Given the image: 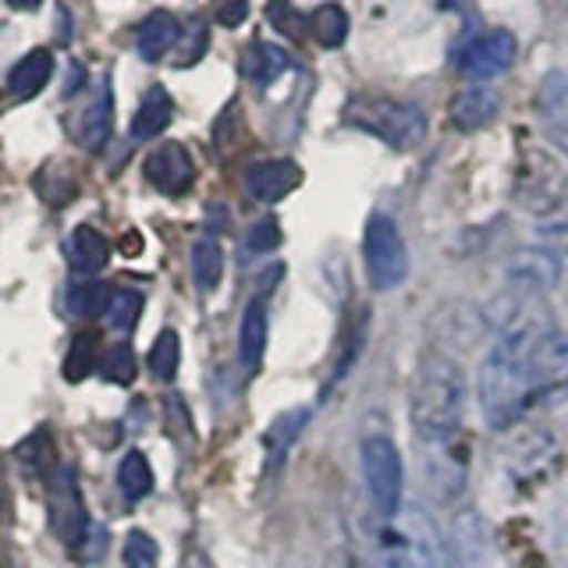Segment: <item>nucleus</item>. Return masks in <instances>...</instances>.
<instances>
[{"label":"nucleus","instance_id":"393cba45","mask_svg":"<svg viewBox=\"0 0 568 568\" xmlns=\"http://www.w3.org/2000/svg\"><path fill=\"white\" fill-rule=\"evenodd\" d=\"M310 416H313V413H310L306 405H302V408H288V413L274 419V426L266 430V455H271L274 466L284 458V452L292 448V440L302 434V426L310 423Z\"/></svg>","mask_w":568,"mask_h":568},{"label":"nucleus","instance_id":"f8f14e48","mask_svg":"<svg viewBox=\"0 0 568 568\" xmlns=\"http://www.w3.org/2000/svg\"><path fill=\"white\" fill-rule=\"evenodd\" d=\"M508 284L519 295H544L558 284V256L547 248H523L508 263Z\"/></svg>","mask_w":568,"mask_h":568},{"label":"nucleus","instance_id":"9d476101","mask_svg":"<svg viewBox=\"0 0 568 568\" xmlns=\"http://www.w3.org/2000/svg\"><path fill=\"white\" fill-rule=\"evenodd\" d=\"M452 555L458 568H494L490 532L476 508H462L452 519Z\"/></svg>","mask_w":568,"mask_h":568},{"label":"nucleus","instance_id":"dca6fc26","mask_svg":"<svg viewBox=\"0 0 568 568\" xmlns=\"http://www.w3.org/2000/svg\"><path fill=\"white\" fill-rule=\"evenodd\" d=\"M178 36H182V26H178V18L171 11H153L142 18L139 26V36H135V47H139V58L142 61H164L171 47L178 43Z\"/></svg>","mask_w":568,"mask_h":568},{"label":"nucleus","instance_id":"1a4fd4ad","mask_svg":"<svg viewBox=\"0 0 568 568\" xmlns=\"http://www.w3.org/2000/svg\"><path fill=\"white\" fill-rule=\"evenodd\" d=\"M146 182L164 195H185L195 182V164L182 142H164L142 160Z\"/></svg>","mask_w":568,"mask_h":568},{"label":"nucleus","instance_id":"c85d7f7f","mask_svg":"<svg viewBox=\"0 0 568 568\" xmlns=\"http://www.w3.org/2000/svg\"><path fill=\"white\" fill-rule=\"evenodd\" d=\"M142 306H146V298L135 288H114L111 292V302H106V324L118 327V331H132L135 320L142 316Z\"/></svg>","mask_w":568,"mask_h":568},{"label":"nucleus","instance_id":"2f4dec72","mask_svg":"<svg viewBox=\"0 0 568 568\" xmlns=\"http://www.w3.org/2000/svg\"><path fill=\"white\" fill-rule=\"evenodd\" d=\"M100 373L106 381H118V384H132L135 377V355L129 345H114L106 352V359L100 363Z\"/></svg>","mask_w":568,"mask_h":568},{"label":"nucleus","instance_id":"6ab92c4d","mask_svg":"<svg viewBox=\"0 0 568 568\" xmlns=\"http://www.w3.org/2000/svg\"><path fill=\"white\" fill-rule=\"evenodd\" d=\"M266 295L253 298L242 313V327H239V355L245 369H256L263 363V348H266Z\"/></svg>","mask_w":568,"mask_h":568},{"label":"nucleus","instance_id":"473e14b6","mask_svg":"<svg viewBox=\"0 0 568 568\" xmlns=\"http://www.w3.org/2000/svg\"><path fill=\"white\" fill-rule=\"evenodd\" d=\"M93 348H97V337L93 334H79L75 345H71V355L64 363L68 381H82L89 369H93Z\"/></svg>","mask_w":568,"mask_h":568},{"label":"nucleus","instance_id":"ddd939ff","mask_svg":"<svg viewBox=\"0 0 568 568\" xmlns=\"http://www.w3.org/2000/svg\"><path fill=\"white\" fill-rule=\"evenodd\" d=\"M302 185V168L295 160H260L245 171V192L260 203H277Z\"/></svg>","mask_w":568,"mask_h":568},{"label":"nucleus","instance_id":"c9c22d12","mask_svg":"<svg viewBox=\"0 0 568 568\" xmlns=\"http://www.w3.org/2000/svg\"><path fill=\"white\" fill-rule=\"evenodd\" d=\"M384 568H419V565H416V558L408 555L405 547H390L387 555H384Z\"/></svg>","mask_w":568,"mask_h":568},{"label":"nucleus","instance_id":"2eb2a0df","mask_svg":"<svg viewBox=\"0 0 568 568\" xmlns=\"http://www.w3.org/2000/svg\"><path fill=\"white\" fill-rule=\"evenodd\" d=\"M405 544L419 568H444V540L430 523V515H423L419 508H408L405 515Z\"/></svg>","mask_w":568,"mask_h":568},{"label":"nucleus","instance_id":"f257e3e1","mask_svg":"<svg viewBox=\"0 0 568 568\" xmlns=\"http://www.w3.org/2000/svg\"><path fill=\"white\" fill-rule=\"evenodd\" d=\"M408 416L419 440L448 444L466 416V373L444 352H423L408 390Z\"/></svg>","mask_w":568,"mask_h":568},{"label":"nucleus","instance_id":"4be33fe9","mask_svg":"<svg viewBox=\"0 0 568 568\" xmlns=\"http://www.w3.org/2000/svg\"><path fill=\"white\" fill-rule=\"evenodd\" d=\"M153 484H156L153 466L142 452H129L118 462V487L124 494V501H132V505L146 501V497L153 494Z\"/></svg>","mask_w":568,"mask_h":568},{"label":"nucleus","instance_id":"39448f33","mask_svg":"<svg viewBox=\"0 0 568 568\" xmlns=\"http://www.w3.org/2000/svg\"><path fill=\"white\" fill-rule=\"evenodd\" d=\"M363 260H366V274L369 284L377 292L398 288L408 274V248L398 224L387 217V213H373L366 221V235H363Z\"/></svg>","mask_w":568,"mask_h":568},{"label":"nucleus","instance_id":"c756f323","mask_svg":"<svg viewBox=\"0 0 568 568\" xmlns=\"http://www.w3.org/2000/svg\"><path fill=\"white\" fill-rule=\"evenodd\" d=\"M124 565L129 568H160V547L146 529H132L124 537Z\"/></svg>","mask_w":568,"mask_h":568},{"label":"nucleus","instance_id":"20e7f679","mask_svg":"<svg viewBox=\"0 0 568 568\" xmlns=\"http://www.w3.org/2000/svg\"><path fill=\"white\" fill-rule=\"evenodd\" d=\"M363 479H366V494L373 508H377L384 519H395L402 508V487H405V466H402V452L398 444L387 434H369L363 437Z\"/></svg>","mask_w":568,"mask_h":568},{"label":"nucleus","instance_id":"e433bc0d","mask_svg":"<svg viewBox=\"0 0 568 568\" xmlns=\"http://www.w3.org/2000/svg\"><path fill=\"white\" fill-rule=\"evenodd\" d=\"M8 4L14 8V11H36L43 4V0H8Z\"/></svg>","mask_w":568,"mask_h":568},{"label":"nucleus","instance_id":"7ed1b4c3","mask_svg":"<svg viewBox=\"0 0 568 568\" xmlns=\"http://www.w3.org/2000/svg\"><path fill=\"white\" fill-rule=\"evenodd\" d=\"M515 203L526 213H537V217H547V213H555L568 203V171L555 153L532 146V142H526L519 150V164H515Z\"/></svg>","mask_w":568,"mask_h":568},{"label":"nucleus","instance_id":"412c9836","mask_svg":"<svg viewBox=\"0 0 568 568\" xmlns=\"http://www.w3.org/2000/svg\"><path fill=\"white\" fill-rule=\"evenodd\" d=\"M174 118V103H171V93L164 85H150L146 97L139 103V114L132 121V139H156L160 132L168 129Z\"/></svg>","mask_w":568,"mask_h":568},{"label":"nucleus","instance_id":"6e6552de","mask_svg":"<svg viewBox=\"0 0 568 568\" xmlns=\"http://www.w3.org/2000/svg\"><path fill=\"white\" fill-rule=\"evenodd\" d=\"M529 377L537 398H550L555 390L568 387V331L550 327L529 352Z\"/></svg>","mask_w":568,"mask_h":568},{"label":"nucleus","instance_id":"cd10ccee","mask_svg":"<svg viewBox=\"0 0 568 568\" xmlns=\"http://www.w3.org/2000/svg\"><path fill=\"white\" fill-rule=\"evenodd\" d=\"M106 302H111V288H103L100 281H75L68 288V310L75 316H100L106 313Z\"/></svg>","mask_w":568,"mask_h":568},{"label":"nucleus","instance_id":"4468645a","mask_svg":"<svg viewBox=\"0 0 568 568\" xmlns=\"http://www.w3.org/2000/svg\"><path fill=\"white\" fill-rule=\"evenodd\" d=\"M497 106H501V100L490 85H466L452 100V124L462 132H479L497 118Z\"/></svg>","mask_w":568,"mask_h":568},{"label":"nucleus","instance_id":"7c9ffc66","mask_svg":"<svg viewBox=\"0 0 568 568\" xmlns=\"http://www.w3.org/2000/svg\"><path fill=\"white\" fill-rule=\"evenodd\" d=\"M266 18H271V22L281 32H288L292 40H302V36H306V29H310V18L298 14L292 0H271V4H266Z\"/></svg>","mask_w":568,"mask_h":568},{"label":"nucleus","instance_id":"5701e85b","mask_svg":"<svg viewBox=\"0 0 568 568\" xmlns=\"http://www.w3.org/2000/svg\"><path fill=\"white\" fill-rule=\"evenodd\" d=\"M192 277L200 284V292H213L224 277V248L217 239H195L192 245Z\"/></svg>","mask_w":568,"mask_h":568},{"label":"nucleus","instance_id":"f704fd0d","mask_svg":"<svg viewBox=\"0 0 568 568\" xmlns=\"http://www.w3.org/2000/svg\"><path fill=\"white\" fill-rule=\"evenodd\" d=\"M245 14H248V0H217V22L221 26L235 29L245 22Z\"/></svg>","mask_w":568,"mask_h":568},{"label":"nucleus","instance_id":"aec40b11","mask_svg":"<svg viewBox=\"0 0 568 568\" xmlns=\"http://www.w3.org/2000/svg\"><path fill=\"white\" fill-rule=\"evenodd\" d=\"M111 118H114V97H111V82L100 79L97 93H93V103L82 111V124H79V139L82 146L89 150H100L106 135H111Z\"/></svg>","mask_w":568,"mask_h":568},{"label":"nucleus","instance_id":"72a5a7b5","mask_svg":"<svg viewBox=\"0 0 568 568\" xmlns=\"http://www.w3.org/2000/svg\"><path fill=\"white\" fill-rule=\"evenodd\" d=\"M248 248H256V253H271V248L281 245V227L274 217H266L260 224H253V231H248Z\"/></svg>","mask_w":568,"mask_h":568},{"label":"nucleus","instance_id":"0eeeda50","mask_svg":"<svg viewBox=\"0 0 568 568\" xmlns=\"http://www.w3.org/2000/svg\"><path fill=\"white\" fill-rule=\"evenodd\" d=\"M50 519H53V532H58L68 547H82L85 532H89V511L82 505V494H79L75 473L71 469H58V476H53Z\"/></svg>","mask_w":568,"mask_h":568},{"label":"nucleus","instance_id":"bb28decb","mask_svg":"<svg viewBox=\"0 0 568 568\" xmlns=\"http://www.w3.org/2000/svg\"><path fill=\"white\" fill-rule=\"evenodd\" d=\"M288 68V53L271 47V43H253L248 47V58H245V75L266 85L274 82V75H281V71Z\"/></svg>","mask_w":568,"mask_h":568},{"label":"nucleus","instance_id":"9b49d317","mask_svg":"<svg viewBox=\"0 0 568 568\" xmlns=\"http://www.w3.org/2000/svg\"><path fill=\"white\" fill-rule=\"evenodd\" d=\"M537 118L544 135L568 153V75L565 71H547L537 89Z\"/></svg>","mask_w":568,"mask_h":568},{"label":"nucleus","instance_id":"423d86ee","mask_svg":"<svg viewBox=\"0 0 568 568\" xmlns=\"http://www.w3.org/2000/svg\"><path fill=\"white\" fill-rule=\"evenodd\" d=\"M515 50H519V43H515V36L508 29H490L484 36H476L473 43L462 47L458 71L466 79H476V82L497 79L515 64Z\"/></svg>","mask_w":568,"mask_h":568},{"label":"nucleus","instance_id":"a211bd4d","mask_svg":"<svg viewBox=\"0 0 568 568\" xmlns=\"http://www.w3.org/2000/svg\"><path fill=\"white\" fill-rule=\"evenodd\" d=\"M68 260L79 274H97L111 260V242L93 224H79L68 239Z\"/></svg>","mask_w":568,"mask_h":568},{"label":"nucleus","instance_id":"f3484780","mask_svg":"<svg viewBox=\"0 0 568 568\" xmlns=\"http://www.w3.org/2000/svg\"><path fill=\"white\" fill-rule=\"evenodd\" d=\"M53 75V53L50 50H29L22 61L8 71V93L14 100H32L43 93V85Z\"/></svg>","mask_w":568,"mask_h":568},{"label":"nucleus","instance_id":"f03ea898","mask_svg":"<svg viewBox=\"0 0 568 568\" xmlns=\"http://www.w3.org/2000/svg\"><path fill=\"white\" fill-rule=\"evenodd\" d=\"M345 121L384 139L390 150H413L426 135V114L419 106L387 97H355L345 106Z\"/></svg>","mask_w":568,"mask_h":568},{"label":"nucleus","instance_id":"a878e982","mask_svg":"<svg viewBox=\"0 0 568 568\" xmlns=\"http://www.w3.org/2000/svg\"><path fill=\"white\" fill-rule=\"evenodd\" d=\"M178 363H182V337H178V331H160L156 342L146 355V366L156 381H174L178 373Z\"/></svg>","mask_w":568,"mask_h":568},{"label":"nucleus","instance_id":"b1692460","mask_svg":"<svg viewBox=\"0 0 568 568\" xmlns=\"http://www.w3.org/2000/svg\"><path fill=\"white\" fill-rule=\"evenodd\" d=\"M310 32L320 47H342L348 40V14L342 4H320L313 14H310Z\"/></svg>","mask_w":568,"mask_h":568}]
</instances>
